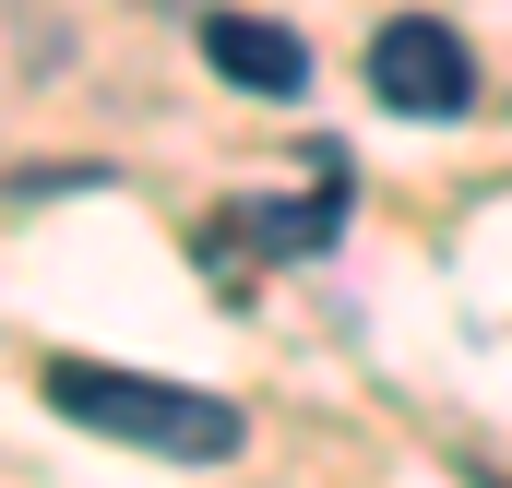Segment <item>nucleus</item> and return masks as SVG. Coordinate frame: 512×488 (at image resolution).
Segmentation results:
<instances>
[{"instance_id": "f257e3e1", "label": "nucleus", "mask_w": 512, "mask_h": 488, "mask_svg": "<svg viewBox=\"0 0 512 488\" xmlns=\"http://www.w3.org/2000/svg\"><path fill=\"white\" fill-rule=\"evenodd\" d=\"M48 405L96 441H131V453H167V465H227L239 453V405L227 393H191V381H155V369H96L60 358L48 369Z\"/></svg>"}, {"instance_id": "f03ea898", "label": "nucleus", "mask_w": 512, "mask_h": 488, "mask_svg": "<svg viewBox=\"0 0 512 488\" xmlns=\"http://www.w3.org/2000/svg\"><path fill=\"white\" fill-rule=\"evenodd\" d=\"M370 96L405 120H465L477 108V48L441 24V12H393L370 36Z\"/></svg>"}, {"instance_id": "7ed1b4c3", "label": "nucleus", "mask_w": 512, "mask_h": 488, "mask_svg": "<svg viewBox=\"0 0 512 488\" xmlns=\"http://www.w3.org/2000/svg\"><path fill=\"white\" fill-rule=\"evenodd\" d=\"M334 215H346V167H334V143H322V191L310 203H227L215 227H203V250H274V262H298V250H322L334 239Z\"/></svg>"}, {"instance_id": "20e7f679", "label": "nucleus", "mask_w": 512, "mask_h": 488, "mask_svg": "<svg viewBox=\"0 0 512 488\" xmlns=\"http://www.w3.org/2000/svg\"><path fill=\"white\" fill-rule=\"evenodd\" d=\"M203 60H215L239 96H298V84H310V48H298L274 12H215V24H203Z\"/></svg>"}, {"instance_id": "39448f33", "label": "nucleus", "mask_w": 512, "mask_h": 488, "mask_svg": "<svg viewBox=\"0 0 512 488\" xmlns=\"http://www.w3.org/2000/svg\"><path fill=\"white\" fill-rule=\"evenodd\" d=\"M477 488H512V477H477Z\"/></svg>"}]
</instances>
